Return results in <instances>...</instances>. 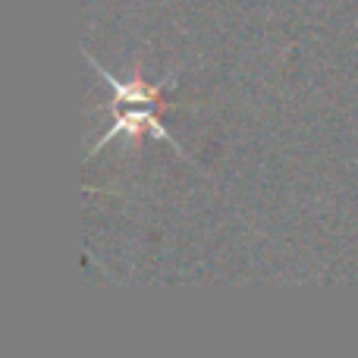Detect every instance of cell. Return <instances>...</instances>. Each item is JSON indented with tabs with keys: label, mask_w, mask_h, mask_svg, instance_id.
Segmentation results:
<instances>
[{
	"label": "cell",
	"mask_w": 358,
	"mask_h": 358,
	"mask_svg": "<svg viewBox=\"0 0 358 358\" xmlns=\"http://www.w3.org/2000/svg\"><path fill=\"white\" fill-rule=\"evenodd\" d=\"M88 63H92L94 69H98V76L104 82H110L113 94H117V101H113V110H117V123L110 126V132H104V136L98 138V145L92 148V155L101 148V145H107L110 138L117 136H129L132 145L138 148V142H142L145 132H151V136L164 138V142L176 145V138L170 136L167 129H164V123L157 120V113L167 110V101H164V88L161 85H151V82L142 79V66H136V73H132L129 82H120L113 79L110 73H107L104 66H101L94 57H88Z\"/></svg>",
	"instance_id": "6da1fadb"
}]
</instances>
